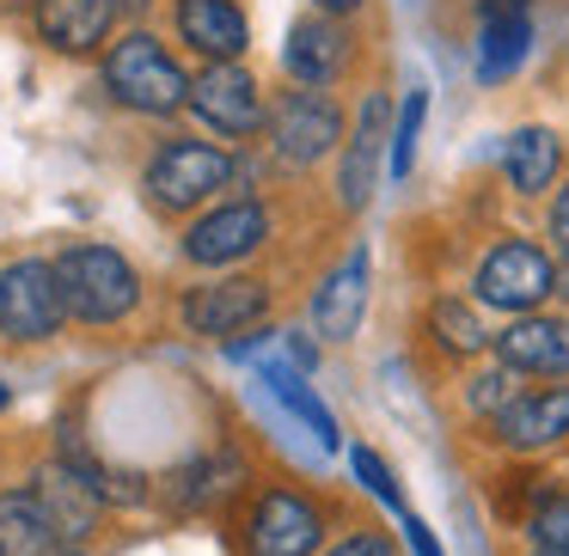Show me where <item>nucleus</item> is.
I'll use <instances>...</instances> for the list:
<instances>
[{
    "label": "nucleus",
    "instance_id": "obj_1",
    "mask_svg": "<svg viewBox=\"0 0 569 556\" xmlns=\"http://www.w3.org/2000/svg\"><path fill=\"white\" fill-rule=\"evenodd\" d=\"M104 87H111L117 104L141 117H178L190 111V80L184 68L166 55V43L153 31H129L104 50Z\"/></svg>",
    "mask_w": 569,
    "mask_h": 556
},
{
    "label": "nucleus",
    "instance_id": "obj_2",
    "mask_svg": "<svg viewBox=\"0 0 569 556\" xmlns=\"http://www.w3.org/2000/svg\"><path fill=\"white\" fill-rule=\"evenodd\" d=\"M56 282H62L68 319L92 324V331L129 319L136 300H141V282H136V270H129V257L111 245H68L62 257H56Z\"/></svg>",
    "mask_w": 569,
    "mask_h": 556
},
{
    "label": "nucleus",
    "instance_id": "obj_3",
    "mask_svg": "<svg viewBox=\"0 0 569 556\" xmlns=\"http://www.w3.org/2000/svg\"><path fill=\"white\" fill-rule=\"evenodd\" d=\"M233 172H239L233 153L214 148V141H166V148L148 160L141 190H148L153 209L190 214L197 202H209L214 190H227V178H233Z\"/></svg>",
    "mask_w": 569,
    "mask_h": 556
},
{
    "label": "nucleus",
    "instance_id": "obj_4",
    "mask_svg": "<svg viewBox=\"0 0 569 556\" xmlns=\"http://www.w3.org/2000/svg\"><path fill=\"white\" fill-rule=\"evenodd\" d=\"M68 319L62 282L50 257H19L0 270V336L7 343H50Z\"/></svg>",
    "mask_w": 569,
    "mask_h": 556
},
{
    "label": "nucleus",
    "instance_id": "obj_5",
    "mask_svg": "<svg viewBox=\"0 0 569 556\" xmlns=\"http://www.w3.org/2000/svg\"><path fill=\"white\" fill-rule=\"evenodd\" d=\"M551 294H557V263L545 257L532 239H502V245L483 251V263H478V300L483 306L527 319V312L545 306Z\"/></svg>",
    "mask_w": 569,
    "mask_h": 556
},
{
    "label": "nucleus",
    "instance_id": "obj_6",
    "mask_svg": "<svg viewBox=\"0 0 569 556\" xmlns=\"http://www.w3.org/2000/svg\"><path fill=\"white\" fill-rule=\"evenodd\" d=\"M251 556H319L325 544V514L307 489H263L246 526Z\"/></svg>",
    "mask_w": 569,
    "mask_h": 556
},
{
    "label": "nucleus",
    "instance_id": "obj_7",
    "mask_svg": "<svg viewBox=\"0 0 569 556\" xmlns=\"http://www.w3.org/2000/svg\"><path fill=\"white\" fill-rule=\"evenodd\" d=\"M343 141V111H337L325 92L300 87V92H282L270 111V148L282 165H319L325 153Z\"/></svg>",
    "mask_w": 569,
    "mask_h": 556
},
{
    "label": "nucleus",
    "instance_id": "obj_8",
    "mask_svg": "<svg viewBox=\"0 0 569 556\" xmlns=\"http://www.w3.org/2000/svg\"><path fill=\"white\" fill-rule=\"evenodd\" d=\"M263 239H270V214H263V202H227V209L190 221L184 257L197 263V270H221V263L251 257Z\"/></svg>",
    "mask_w": 569,
    "mask_h": 556
},
{
    "label": "nucleus",
    "instance_id": "obj_9",
    "mask_svg": "<svg viewBox=\"0 0 569 556\" xmlns=\"http://www.w3.org/2000/svg\"><path fill=\"white\" fill-rule=\"evenodd\" d=\"M190 111L214 129V135H251L263 123V99L258 80L239 62H209L197 80H190Z\"/></svg>",
    "mask_w": 569,
    "mask_h": 556
},
{
    "label": "nucleus",
    "instance_id": "obj_10",
    "mask_svg": "<svg viewBox=\"0 0 569 556\" xmlns=\"http://www.w3.org/2000/svg\"><path fill=\"white\" fill-rule=\"evenodd\" d=\"M386 148H392V99H386V92H368V99H361V117H356V135H349V148H343V165H337V202H343L349 214L368 209Z\"/></svg>",
    "mask_w": 569,
    "mask_h": 556
},
{
    "label": "nucleus",
    "instance_id": "obj_11",
    "mask_svg": "<svg viewBox=\"0 0 569 556\" xmlns=\"http://www.w3.org/2000/svg\"><path fill=\"white\" fill-rule=\"evenodd\" d=\"M490 434L508 446V453H545V446L569 441V385L520 392L515 404L490 422Z\"/></svg>",
    "mask_w": 569,
    "mask_h": 556
},
{
    "label": "nucleus",
    "instance_id": "obj_12",
    "mask_svg": "<svg viewBox=\"0 0 569 556\" xmlns=\"http://www.w3.org/2000/svg\"><path fill=\"white\" fill-rule=\"evenodd\" d=\"M270 312V287L251 282V275H227V282H209L184 300V324L197 336H239Z\"/></svg>",
    "mask_w": 569,
    "mask_h": 556
},
{
    "label": "nucleus",
    "instance_id": "obj_13",
    "mask_svg": "<svg viewBox=\"0 0 569 556\" xmlns=\"http://www.w3.org/2000/svg\"><path fill=\"white\" fill-rule=\"evenodd\" d=\"M38 495L43 507H50L56 532H62L68 544H80L92 526H99V502H104V483L92 465H74V458H56V465L38 471Z\"/></svg>",
    "mask_w": 569,
    "mask_h": 556
},
{
    "label": "nucleus",
    "instance_id": "obj_14",
    "mask_svg": "<svg viewBox=\"0 0 569 556\" xmlns=\"http://www.w3.org/2000/svg\"><path fill=\"white\" fill-rule=\"evenodd\" d=\"M496 361L508 373H539V380H563L569 373V319L551 312H527L496 336Z\"/></svg>",
    "mask_w": 569,
    "mask_h": 556
},
{
    "label": "nucleus",
    "instance_id": "obj_15",
    "mask_svg": "<svg viewBox=\"0 0 569 556\" xmlns=\"http://www.w3.org/2000/svg\"><path fill=\"white\" fill-rule=\"evenodd\" d=\"M282 68H288V80H300V87H312V92L331 87L349 68V31L325 13L295 19V26H288V43H282Z\"/></svg>",
    "mask_w": 569,
    "mask_h": 556
},
{
    "label": "nucleus",
    "instance_id": "obj_16",
    "mask_svg": "<svg viewBox=\"0 0 569 556\" xmlns=\"http://www.w3.org/2000/svg\"><path fill=\"white\" fill-rule=\"evenodd\" d=\"M172 19H178V38L209 62H239L251 50V19L239 0H178Z\"/></svg>",
    "mask_w": 569,
    "mask_h": 556
},
{
    "label": "nucleus",
    "instance_id": "obj_17",
    "mask_svg": "<svg viewBox=\"0 0 569 556\" xmlns=\"http://www.w3.org/2000/svg\"><path fill=\"white\" fill-rule=\"evenodd\" d=\"M361 312H368V251H349L312 294V331L325 343H349L361 331Z\"/></svg>",
    "mask_w": 569,
    "mask_h": 556
},
{
    "label": "nucleus",
    "instance_id": "obj_18",
    "mask_svg": "<svg viewBox=\"0 0 569 556\" xmlns=\"http://www.w3.org/2000/svg\"><path fill=\"white\" fill-rule=\"evenodd\" d=\"M117 26V0H38V38L62 55H92Z\"/></svg>",
    "mask_w": 569,
    "mask_h": 556
},
{
    "label": "nucleus",
    "instance_id": "obj_19",
    "mask_svg": "<svg viewBox=\"0 0 569 556\" xmlns=\"http://www.w3.org/2000/svg\"><path fill=\"white\" fill-rule=\"evenodd\" d=\"M56 544L62 532L38 489H0V556H56Z\"/></svg>",
    "mask_w": 569,
    "mask_h": 556
},
{
    "label": "nucleus",
    "instance_id": "obj_20",
    "mask_svg": "<svg viewBox=\"0 0 569 556\" xmlns=\"http://www.w3.org/2000/svg\"><path fill=\"white\" fill-rule=\"evenodd\" d=\"M557 165H563V141L551 129H515L502 141V172L520 196H539V190L557 184Z\"/></svg>",
    "mask_w": 569,
    "mask_h": 556
},
{
    "label": "nucleus",
    "instance_id": "obj_21",
    "mask_svg": "<svg viewBox=\"0 0 569 556\" xmlns=\"http://www.w3.org/2000/svg\"><path fill=\"white\" fill-rule=\"evenodd\" d=\"M527 43H532V13L483 19V38H478V80L483 87L515 74V68L527 62Z\"/></svg>",
    "mask_w": 569,
    "mask_h": 556
},
{
    "label": "nucleus",
    "instance_id": "obj_22",
    "mask_svg": "<svg viewBox=\"0 0 569 556\" xmlns=\"http://www.w3.org/2000/svg\"><path fill=\"white\" fill-rule=\"evenodd\" d=\"M429 336H435V348L441 355H483V348L496 343L490 331H483V319L466 306V300H453V294H441L429 306Z\"/></svg>",
    "mask_w": 569,
    "mask_h": 556
},
{
    "label": "nucleus",
    "instance_id": "obj_23",
    "mask_svg": "<svg viewBox=\"0 0 569 556\" xmlns=\"http://www.w3.org/2000/svg\"><path fill=\"white\" fill-rule=\"evenodd\" d=\"M263 385H270V392L282 397V404L295 410V416L307 422L312 434H319V446H337V441H343V434H337V422H331V410H325L319 397L307 392V380H300L295 367H282V361H263Z\"/></svg>",
    "mask_w": 569,
    "mask_h": 556
},
{
    "label": "nucleus",
    "instance_id": "obj_24",
    "mask_svg": "<svg viewBox=\"0 0 569 556\" xmlns=\"http://www.w3.org/2000/svg\"><path fill=\"white\" fill-rule=\"evenodd\" d=\"M422 111H429V92H422V87H410V92H405V104H398V117H392V148H386V165H392V178H405L410 165H417Z\"/></svg>",
    "mask_w": 569,
    "mask_h": 556
},
{
    "label": "nucleus",
    "instance_id": "obj_25",
    "mask_svg": "<svg viewBox=\"0 0 569 556\" xmlns=\"http://www.w3.org/2000/svg\"><path fill=\"white\" fill-rule=\"evenodd\" d=\"M527 538H532V550L569 556V489H551L539 507H532V514H527Z\"/></svg>",
    "mask_w": 569,
    "mask_h": 556
},
{
    "label": "nucleus",
    "instance_id": "obj_26",
    "mask_svg": "<svg viewBox=\"0 0 569 556\" xmlns=\"http://www.w3.org/2000/svg\"><path fill=\"white\" fill-rule=\"evenodd\" d=\"M515 397H520V392H515V373H508V367H502V361H496V367H490V373H478V380H471V385H466V404H471V410H478V416H490V422H496V416H502V410H508V404H515Z\"/></svg>",
    "mask_w": 569,
    "mask_h": 556
},
{
    "label": "nucleus",
    "instance_id": "obj_27",
    "mask_svg": "<svg viewBox=\"0 0 569 556\" xmlns=\"http://www.w3.org/2000/svg\"><path fill=\"white\" fill-rule=\"evenodd\" d=\"M349 465H356V477L368 483L373 495H380L392 514H405V495H398V483H392V471H386V458L373 453V446H349Z\"/></svg>",
    "mask_w": 569,
    "mask_h": 556
},
{
    "label": "nucleus",
    "instance_id": "obj_28",
    "mask_svg": "<svg viewBox=\"0 0 569 556\" xmlns=\"http://www.w3.org/2000/svg\"><path fill=\"white\" fill-rule=\"evenodd\" d=\"M325 556H392V538H386V532L356 526V532H343V538H337Z\"/></svg>",
    "mask_w": 569,
    "mask_h": 556
},
{
    "label": "nucleus",
    "instance_id": "obj_29",
    "mask_svg": "<svg viewBox=\"0 0 569 556\" xmlns=\"http://www.w3.org/2000/svg\"><path fill=\"white\" fill-rule=\"evenodd\" d=\"M405 538H410V550H417V556H447V550H441V544H435V532H429V526H422V519H417V514H405Z\"/></svg>",
    "mask_w": 569,
    "mask_h": 556
},
{
    "label": "nucleus",
    "instance_id": "obj_30",
    "mask_svg": "<svg viewBox=\"0 0 569 556\" xmlns=\"http://www.w3.org/2000/svg\"><path fill=\"white\" fill-rule=\"evenodd\" d=\"M551 239L563 245V257H569V184L551 196Z\"/></svg>",
    "mask_w": 569,
    "mask_h": 556
},
{
    "label": "nucleus",
    "instance_id": "obj_31",
    "mask_svg": "<svg viewBox=\"0 0 569 556\" xmlns=\"http://www.w3.org/2000/svg\"><path fill=\"white\" fill-rule=\"evenodd\" d=\"M312 7H319V13H325V19H337V13H356L361 0H312Z\"/></svg>",
    "mask_w": 569,
    "mask_h": 556
},
{
    "label": "nucleus",
    "instance_id": "obj_32",
    "mask_svg": "<svg viewBox=\"0 0 569 556\" xmlns=\"http://www.w3.org/2000/svg\"><path fill=\"white\" fill-rule=\"evenodd\" d=\"M557 294H563V300H569V257H563V263H557Z\"/></svg>",
    "mask_w": 569,
    "mask_h": 556
},
{
    "label": "nucleus",
    "instance_id": "obj_33",
    "mask_svg": "<svg viewBox=\"0 0 569 556\" xmlns=\"http://www.w3.org/2000/svg\"><path fill=\"white\" fill-rule=\"evenodd\" d=\"M141 7H148V0H117V13H141Z\"/></svg>",
    "mask_w": 569,
    "mask_h": 556
},
{
    "label": "nucleus",
    "instance_id": "obj_34",
    "mask_svg": "<svg viewBox=\"0 0 569 556\" xmlns=\"http://www.w3.org/2000/svg\"><path fill=\"white\" fill-rule=\"evenodd\" d=\"M7 404H13V392H7V385H0V410H7Z\"/></svg>",
    "mask_w": 569,
    "mask_h": 556
},
{
    "label": "nucleus",
    "instance_id": "obj_35",
    "mask_svg": "<svg viewBox=\"0 0 569 556\" xmlns=\"http://www.w3.org/2000/svg\"><path fill=\"white\" fill-rule=\"evenodd\" d=\"M56 556H87V550H56Z\"/></svg>",
    "mask_w": 569,
    "mask_h": 556
},
{
    "label": "nucleus",
    "instance_id": "obj_36",
    "mask_svg": "<svg viewBox=\"0 0 569 556\" xmlns=\"http://www.w3.org/2000/svg\"><path fill=\"white\" fill-rule=\"evenodd\" d=\"M532 556H551V550H532Z\"/></svg>",
    "mask_w": 569,
    "mask_h": 556
}]
</instances>
